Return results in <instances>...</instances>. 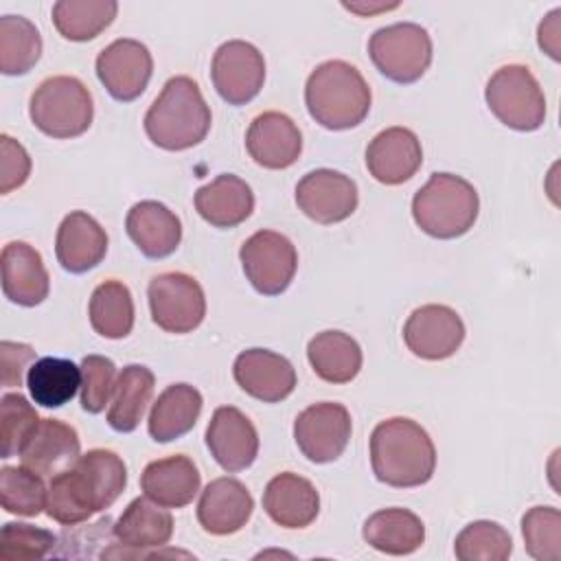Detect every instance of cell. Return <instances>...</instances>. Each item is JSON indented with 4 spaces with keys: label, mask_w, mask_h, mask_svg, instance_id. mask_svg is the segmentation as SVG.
<instances>
[{
    "label": "cell",
    "mask_w": 561,
    "mask_h": 561,
    "mask_svg": "<svg viewBox=\"0 0 561 561\" xmlns=\"http://www.w3.org/2000/svg\"><path fill=\"white\" fill-rule=\"evenodd\" d=\"M127 486V467L112 449H90L50 478L46 515L61 526H77L110 508Z\"/></svg>",
    "instance_id": "6da1fadb"
},
{
    "label": "cell",
    "mask_w": 561,
    "mask_h": 561,
    "mask_svg": "<svg viewBox=\"0 0 561 561\" xmlns=\"http://www.w3.org/2000/svg\"><path fill=\"white\" fill-rule=\"evenodd\" d=\"M370 467L388 486H421L434 476L436 447L416 421L392 416L377 423L370 434Z\"/></svg>",
    "instance_id": "7a4b0ae2"
},
{
    "label": "cell",
    "mask_w": 561,
    "mask_h": 561,
    "mask_svg": "<svg viewBox=\"0 0 561 561\" xmlns=\"http://www.w3.org/2000/svg\"><path fill=\"white\" fill-rule=\"evenodd\" d=\"M210 129V107L199 85L186 77H171L145 114L147 138L164 151L199 145Z\"/></svg>",
    "instance_id": "3957f363"
},
{
    "label": "cell",
    "mask_w": 561,
    "mask_h": 561,
    "mask_svg": "<svg viewBox=\"0 0 561 561\" xmlns=\"http://www.w3.org/2000/svg\"><path fill=\"white\" fill-rule=\"evenodd\" d=\"M370 88L362 72L342 59H329L313 68L305 83L309 116L331 131L357 127L370 112Z\"/></svg>",
    "instance_id": "277c9868"
},
{
    "label": "cell",
    "mask_w": 561,
    "mask_h": 561,
    "mask_svg": "<svg viewBox=\"0 0 561 561\" xmlns=\"http://www.w3.org/2000/svg\"><path fill=\"white\" fill-rule=\"evenodd\" d=\"M480 213V197L471 182L454 173H432L412 197L414 224L434 239L467 234Z\"/></svg>",
    "instance_id": "5b68a950"
},
{
    "label": "cell",
    "mask_w": 561,
    "mask_h": 561,
    "mask_svg": "<svg viewBox=\"0 0 561 561\" xmlns=\"http://www.w3.org/2000/svg\"><path fill=\"white\" fill-rule=\"evenodd\" d=\"M28 116L31 123L50 138H77L92 125V94L77 77H48L31 94Z\"/></svg>",
    "instance_id": "8992f818"
},
{
    "label": "cell",
    "mask_w": 561,
    "mask_h": 561,
    "mask_svg": "<svg viewBox=\"0 0 561 561\" xmlns=\"http://www.w3.org/2000/svg\"><path fill=\"white\" fill-rule=\"evenodd\" d=\"M491 114L515 131H535L546 121V96L535 75L522 64L497 68L484 88Z\"/></svg>",
    "instance_id": "52a82bcc"
},
{
    "label": "cell",
    "mask_w": 561,
    "mask_h": 561,
    "mask_svg": "<svg viewBox=\"0 0 561 561\" xmlns=\"http://www.w3.org/2000/svg\"><path fill=\"white\" fill-rule=\"evenodd\" d=\"M368 55L375 68L394 83L419 81L432 64V37L414 22H397L377 28L368 39Z\"/></svg>",
    "instance_id": "ba28073f"
},
{
    "label": "cell",
    "mask_w": 561,
    "mask_h": 561,
    "mask_svg": "<svg viewBox=\"0 0 561 561\" xmlns=\"http://www.w3.org/2000/svg\"><path fill=\"white\" fill-rule=\"evenodd\" d=\"M151 320L167 333H191L206 316V296L202 285L184 272H164L147 287Z\"/></svg>",
    "instance_id": "9c48e42d"
},
{
    "label": "cell",
    "mask_w": 561,
    "mask_h": 561,
    "mask_svg": "<svg viewBox=\"0 0 561 561\" xmlns=\"http://www.w3.org/2000/svg\"><path fill=\"white\" fill-rule=\"evenodd\" d=\"M241 267L250 285L263 296L283 294L298 270L296 245L276 230H259L239 250Z\"/></svg>",
    "instance_id": "30bf717a"
},
{
    "label": "cell",
    "mask_w": 561,
    "mask_h": 561,
    "mask_svg": "<svg viewBox=\"0 0 561 561\" xmlns=\"http://www.w3.org/2000/svg\"><path fill=\"white\" fill-rule=\"evenodd\" d=\"M351 414L342 403L320 401L296 416L294 440L307 460L324 465L344 454L351 440Z\"/></svg>",
    "instance_id": "8fae6325"
},
{
    "label": "cell",
    "mask_w": 561,
    "mask_h": 561,
    "mask_svg": "<svg viewBox=\"0 0 561 561\" xmlns=\"http://www.w3.org/2000/svg\"><path fill=\"white\" fill-rule=\"evenodd\" d=\"M210 79L228 105H245L263 88L265 59L254 44L228 39L213 55Z\"/></svg>",
    "instance_id": "7c38bea8"
},
{
    "label": "cell",
    "mask_w": 561,
    "mask_h": 561,
    "mask_svg": "<svg viewBox=\"0 0 561 561\" xmlns=\"http://www.w3.org/2000/svg\"><path fill=\"white\" fill-rule=\"evenodd\" d=\"M173 535V517L153 500L136 497L114 524L116 548L105 550V559H149V548H162Z\"/></svg>",
    "instance_id": "4fadbf2b"
},
{
    "label": "cell",
    "mask_w": 561,
    "mask_h": 561,
    "mask_svg": "<svg viewBox=\"0 0 561 561\" xmlns=\"http://www.w3.org/2000/svg\"><path fill=\"white\" fill-rule=\"evenodd\" d=\"M403 342L412 355L440 362L451 357L465 342V322L447 305H421L403 324Z\"/></svg>",
    "instance_id": "5bb4252c"
},
{
    "label": "cell",
    "mask_w": 561,
    "mask_h": 561,
    "mask_svg": "<svg viewBox=\"0 0 561 561\" xmlns=\"http://www.w3.org/2000/svg\"><path fill=\"white\" fill-rule=\"evenodd\" d=\"M153 75V57L149 48L131 37L107 44L96 57V77L112 99L129 103L138 99Z\"/></svg>",
    "instance_id": "9a60e30c"
},
{
    "label": "cell",
    "mask_w": 561,
    "mask_h": 561,
    "mask_svg": "<svg viewBox=\"0 0 561 561\" xmlns=\"http://www.w3.org/2000/svg\"><path fill=\"white\" fill-rule=\"evenodd\" d=\"M359 202L357 184L333 169L305 173L296 184L298 208L316 224L331 226L348 219Z\"/></svg>",
    "instance_id": "2e32d148"
},
{
    "label": "cell",
    "mask_w": 561,
    "mask_h": 561,
    "mask_svg": "<svg viewBox=\"0 0 561 561\" xmlns=\"http://www.w3.org/2000/svg\"><path fill=\"white\" fill-rule=\"evenodd\" d=\"M206 447L224 471L237 473L256 460L259 434L254 423L239 408L221 405L208 421Z\"/></svg>",
    "instance_id": "e0dca14e"
},
{
    "label": "cell",
    "mask_w": 561,
    "mask_h": 561,
    "mask_svg": "<svg viewBox=\"0 0 561 561\" xmlns=\"http://www.w3.org/2000/svg\"><path fill=\"white\" fill-rule=\"evenodd\" d=\"M232 377L245 394L263 403H278L296 388L291 362L267 348L241 351L232 364Z\"/></svg>",
    "instance_id": "ac0fdd59"
},
{
    "label": "cell",
    "mask_w": 561,
    "mask_h": 561,
    "mask_svg": "<svg viewBox=\"0 0 561 561\" xmlns=\"http://www.w3.org/2000/svg\"><path fill=\"white\" fill-rule=\"evenodd\" d=\"M421 140L408 127H388L379 131L366 147V169L386 186L408 182L421 169Z\"/></svg>",
    "instance_id": "d6986e66"
},
{
    "label": "cell",
    "mask_w": 561,
    "mask_h": 561,
    "mask_svg": "<svg viewBox=\"0 0 561 561\" xmlns=\"http://www.w3.org/2000/svg\"><path fill=\"white\" fill-rule=\"evenodd\" d=\"M254 511L252 493L237 478L221 476L210 480L197 502L199 526L215 535L226 537L239 533Z\"/></svg>",
    "instance_id": "ffe728a7"
},
{
    "label": "cell",
    "mask_w": 561,
    "mask_h": 561,
    "mask_svg": "<svg viewBox=\"0 0 561 561\" xmlns=\"http://www.w3.org/2000/svg\"><path fill=\"white\" fill-rule=\"evenodd\" d=\"M245 149L263 169H287L300 158L302 134L287 114L263 112L245 131Z\"/></svg>",
    "instance_id": "44dd1931"
},
{
    "label": "cell",
    "mask_w": 561,
    "mask_h": 561,
    "mask_svg": "<svg viewBox=\"0 0 561 561\" xmlns=\"http://www.w3.org/2000/svg\"><path fill=\"white\" fill-rule=\"evenodd\" d=\"M81 456V440L72 425L59 419H39L20 451V460L42 478L70 469Z\"/></svg>",
    "instance_id": "7402d4cb"
},
{
    "label": "cell",
    "mask_w": 561,
    "mask_h": 561,
    "mask_svg": "<svg viewBox=\"0 0 561 561\" xmlns=\"http://www.w3.org/2000/svg\"><path fill=\"white\" fill-rule=\"evenodd\" d=\"M107 254V234L103 226L85 210L68 213L55 237L57 263L70 274H83L96 267Z\"/></svg>",
    "instance_id": "603a6c76"
},
{
    "label": "cell",
    "mask_w": 561,
    "mask_h": 561,
    "mask_svg": "<svg viewBox=\"0 0 561 561\" xmlns=\"http://www.w3.org/2000/svg\"><path fill=\"white\" fill-rule=\"evenodd\" d=\"M2 291L20 307L42 305L50 289V278L42 254L26 241H11L2 248Z\"/></svg>",
    "instance_id": "cb8c5ba5"
},
{
    "label": "cell",
    "mask_w": 561,
    "mask_h": 561,
    "mask_svg": "<svg viewBox=\"0 0 561 561\" xmlns=\"http://www.w3.org/2000/svg\"><path fill=\"white\" fill-rule=\"evenodd\" d=\"M125 230L147 259H164L173 254L182 241L180 217L156 199L134 204L125 217Z\"/></svg>",
    "instance_id": "d4e9b609"
},
{
    "label": "cell",
    "mask_w": 561,
    "mask_h": 561,
    "mask_svg": "<svg viewBox=\"0 0 561 561\" xmlns=\"http://www.w3.org/2000/svg\"><path fill=\"white\" fill-rule=\"evenodd\" d=\"M263 508L283 528H307L320 513V495L311 480L283 471L267 482Z\"/></svg>",
    "instance_id": "484cf974"
},
{
    "label": "cell",
    "mask_w": 561,
    "mask_h": 561,
    "mask_svg": "<svg viewBox=\"0 0 561 561\" xmlns=\"http://www.w3.org/2000/svg\"><path fill=\"white\" fill-rule=\"evenodd\" d=\"M202 476L195 462L184 456H167L151 460L140 473L142 493L164 508H182L199 493Z\"/></svg>",
    "instance_id": "4316f807"
},
{
    "label": "cell",
    "mask_w": 561,
    "mask_h": 561,
    "mask_svg": "<svg viewBox=\"0 0 561 561\" xmlns=\"http://www.w3.org/2000/svg\"><path fill=\"white\" fill-rule=\"evenodd\" d=\"M197 215L215 228H234L254 210V193L245 180L234 173H219L199 186L193 197Z\"/></svg>",
    "instance_id": "83f0119b"
},
{
    "label": "cell",
    "mask_w": 561,
    "mask_h": 561,
    "mask_svg": "<svg viewBox=\"0 0 561 561\" xmlns=\"http://www.w3.org/2000/svg\"><path fill=\"white\" fill-rule=\"evenodd\" d=\"M202 392L191 383L167 386L151 405L147 430L156 443H171L188 434L202 414Z\"/></svg>",
    "instance_id": "f1b7e54d"
},
{
    "label": "cell",
    "mask_w": 561,
    "mask_h": 561,
    "mask_svg": "<svg viewBox=\"0 0 561 561\" xmlns=\"http://www.w3.org/2000/svg\"><path fill=\"white\" fill-rule=\"evenodd\" d=\"M364 541L392 557H403L416 552L425 541V526L421 517L408 508L390 506L375 511L362 528Z\"/></svg>",
    "instance_id": "f546056e"
},
{
    "label": "cell",
    "mask_w": 561,
    "mask_h": 561,
    "mask_svg": "<svg viewBox=\"0 0 561 561\" xmlns=\"http://www.w3.org/2000/svg\"><path fill=\"white\" fill-rule=\"evenodd\" d=\"M307 359L322 381L348 383L362 368V348L348 333L329 329L309 340Z\"/></svg>",
    "instance_id": "4dcf8cb0"
},
{
    "label": "cell",
    "mask_w": 561,
    "mask_h": 561,
    "mask_svg": "<svg viewBox=\"0 0 561 561\" xmlns=\"http://www.w3.org/2000/svg\"><path fill=\"white\" fill-rule=\"evenodd\" d=\"M156 377L142 364L125 366L118 377L107 408V423L121 434L134 432L151 403Z\"/></svg>",
    "instance_id": "1f68e13d"
},
{
    "label": "cell",
    "mask_w": 561,
    "mask_h": 561,
    "mask_svg": "<svg viewBox=\"0 0 561 561\" xmlns=\"http://www.w3.org/2000/svg\"><path fill=\"white\" fill-rule=\"evenodd\" d=\"M26 388L42 408H61L81 390V366L64 357H39L28 366Z\"/></svg>",
    "instance_id": "d6a6232c"
},
{
    "label": "cell",
    "mask_w": 561,
    "mask_h": 561,
    "mask_svg": "<svg viewBox=\"0 0 561 561\" xmlns=\"http://www.w3.org/2000/svg\"><path fill=\"white\" fill-rule=\"evenodd\" d=\"M116 13V0H57L50 11L57 33L70 42L94 39L114 22Z\"/></svg>",
    "instance_id": "836d02e7"
},
{
    "label": "cell",
    "mask_w": 561,
    "mask_h": 561,
    "mask_svg": "<svg viewBox=\"0 0 561 561\" xmlns=\"http://www.w3.org/2000/svg\"><path fill=\"white\" fill-rule=\"evenodd\" d=\"M92 329L107 340L127 337L134 329V298L125 283L105 280L94 287L88 305Z\"/></svg>",
    "instance_id": "e575fe53"
},
{
    "label": "cell",
    "mask_w": 561,
    "mask_h": 561,
    "mask_svg": "<svg viewBox=\"0 0 561 561\" xmlns=\"http://www.w3.org/2000/svg\"><path fill=\"white\" fill-rule=\"evenodd\" d=\"M42 57V35L24 15L0 18V72L26 75Z\"/></svg>",
    "instance_id": "d590c367"
},
{
    "label": "cell",
    "mask_w": 561,
    "mask_h": 561,
    "mask_svg": "<svg viewBox=\"0 0 561 561\" xmlns=\"http://www.w3.org/2000/svg\"><path fill=\"white\" fill-rule=\"evenodd\" d=\"M48 486L44 478L28 467H9L0 469V500L2 508L11 515L35 517L46 511Z\"/></svg>",
    "instance_id": "8d00e7d4"
},
{
    "label": "cell",
    "mask_w": 561,
    "mask_h": 561,
    "mask_svg": "<svg viewBox=\"0 0 561 561\" xmlns=\"http://www.w3.org/2000/svg\"><path fill=\"white\" fill-rule=\"evenodd\" d=\"M511 552L513 539L508 530L489 519L467 524L454 541V554L460 561H504Z\"/></svg>",
    "instance_id": "74e56055"
},
{
    "label": "cell",
    "mask_w": 561,
    "mask_h": 561,
    "mask_svg": "<svg viewBox=\"0 0 561 561\" xmlns=\"http://www.w3.org/2000/svg\"><path fill=\"white\" fill-rule=\"evenodd\" d=\"M526 552L537 561L561 559V513L554 506H533L522 517Z\"/></svg>",
    "instance_id": "f35d334b"
},
{
    "label": "cell",
    "mask_w": 561,
    "mask_h": 561,
    "mask_svg": "<svg viewBox=\"0 0 561 561\" xmlns=\"http://www.w3.org/2000/svg\"><path fill=\"white\" fill-rule=\"evenodd\" d=\"M0 414H2V421H0V438H2L0 456L2 458L20 456L24 443L28 440L35 425L39 423V416H37L35 408L26 401V397H22L20 392L2 394Z\"/></svg>",
    "instance_id": "ab89813d"
},
{
    "label": "cell",
    "mask_w": 561,
    "mask_h": 561,
    "mask_svg": "<svg viewBox=\"0 0 561 561\" xmlns=\"http://www.w3.org/2000/svg\"><path fill=\"white\" fill-rule=\"evenodd\" d=\"M116 366L105 355H85L81 359V408L99 414L112 399L116 386Z\"/></svg>",
    "instance_id": "60d3db41"
},
{
    "label": "cell",
    "mask_w": 561,
    "mask_h": 561,
    "mask_svg": "<svg viewBox=\"0 0 561 561\" xmlns=\"http://www.w3.org/2000/svg\"><path fill=\"white\" fill-rule=\"evenodd\" d=\"M57 537L46 530L22 522H9L0 533V557L7 561L42 559L53 552Z\"/></svg>",
    "instance_id": "b9f144b4"
},
{
    "label": "cell",
    "mask_w": 561,
    "mask_h": 561,
    "mask_svg": "<svg viewBox=\"0 0 561 561\" xmlns=\"http://www.w3.org/2000/svg\"><path fill=\"white\" fill-rule=\"evenodd\" d=\"M31 175L28 151L9 134L0 136V193L7 195L20 188Z\"/></svg>",
    "instance_id": "7bdbcfd3"
},
{
    "label": "cell",
    "mask_w": 561,
    "mask_h": 561,
    "mask_svg": "<svg viewBox=\"0 0 561 561\" xmlns=\"http://www.w3.org/2000/svg\"><path fill=\"white\" fill-rule=\"evenodd\" d=\"M35 359V351L28 344L9 342L0 344V364H2V386L4 388H20L24 368Z\"/></svg>",
    "instance_id": "ee69618b"
},
{
    "label": "cell",
    "mask_w": 561,
    "mask_h": 561,
    "mask_svg": "<svg viewBox=\"0 0 561 561\" xmlns=\"http://www.w3.org/2000/svg\"><path fill=\"white\" fill-rule=\"evenodd\" d=\"M539 48L554 61L561 59V9H552L537 28Z\"/></svg>",
    "instance_id": "f6af8a7d"
},
{
    "label": "cell",
    "mask_w": 561,
    "mask_h": 561,
    "mask_svg": "<svg viewBox=\"0 0 561 561\" xmlns=\"http://www.w3.org/2000/svg\"><path fill=\"white\" fill-rule=\"evenodd\" d=\"M342 7L344 9H348V11H353V13H357V15H373V13H381V11H390V9H397L399 7V2H390V4H386V2H342Z\"/></svg>",
    "instance_id": "bcb514c9"
}]
</instances>
